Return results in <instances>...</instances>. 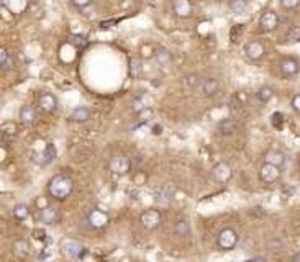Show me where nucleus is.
I'll list each match as a JSON object with an SVG mask.
<instances>
[{
  "mask_svg": "<svg viewBox=\"0 0 300 262\" xmlns=\"http://www.w3.org/2000/svg\"><path fill=\"white\" fill-rule=\"evenodd\" d=\"M74 190V180L68 174H56L48 182V192L54 200L64 201L68 200Z\"/></svg>",
  "mask_w": 300,
  "mask_h": 262,
  "instance_id": "f257e3e1",
  "label": "nucleus"
},
{
  "mask_svg": "<svg viewBox=\"0 0 300 262\" xmlns=\"http://www.w3.org/2000/svg\"><path fill=\"white\" fill-rule=\"evenodd\" d=\"M238 233L234 231L233 228H230V226H226V228H223L220 233H218V236H217V246L220 248L222 251H231V249H234L236 248V244H238Z\"/></svg>",
  "mask_w": 300,
  "mask_h": 262,
  "instance_id": "f03ea898",
  "label": "nucleus"
},
{
  "mask_svg": "<svg viewBox=\"0 0 300 262\" xmlns=\"http://www.w3.org/2000/svg\"><path fill=\"white\" fill-rule=\"evenodd\" d=\"M140 223L146 231H154L156 228H159L162 223V215L159 210L156 208H148L140 215Z\"/></svg>",
  "mask_w": 300,
  "mask_h": 262,
  "instance_id": "7ed1b4c3",
  "label": "nucleus"
},
{
  "mask_svg": "<svg viewBox=\"0 0 300 262\" xmlns=\"http://www.w3.org/2000/svg\"><path fill=\"white\" fill-rule=\"evenodd\" d=\"M108 169H110V172L113 176H127L130 172V169H132V162L125 154H115L108 162Z\"/></svg>",
  "mask_w": 300,
  "mask_h": 262,
  "instance_id": "20e7f679",
  "label": "nucleus"
},
{
  "mask_svg": "<svg viewBox=\"0 0 300 262\" xmlns=\"http://www.w3.org/2000/svg\"><path fill=\"white\" fill-rule=\"evenodd\" d=\"M210 174H212V177H214L215 182L226 184V182H230L231 177H233V169H231V166L228 162L220 161V162L214 164V167H212Z\"/></svg>",
  "mask_w": 300,
  "mask_h": 262,
  "instance_id": "39448f33",
  "label": "nucleus"
},
{
  "mask_svg": "<svg viewBox=\"0 0 300 262\" xmlns=\"http://www.w3.org/2000/svg\"><path fill=\"white\" fill-rule=\"evenodd\" d=\"M87 223L92 229H103L110 223V216L100 208H94L87 213Z\"/></svg>",
  "mask_w": 300,
  "mask_h": 262,
  "instance_id": "423d86ee",
  "label": "nucleus"
},
{
  "mask_svg": "<svg viewBox=\"0 0 300 262\" xmlns=\"http://www.w3.org/2000/svg\"><path fill=\"white\" fill-rule=\"evenodd\" d=\"M279 70H281V75L286 79H292L300 72V63L297 61L296 58H282L281 63H279Z\"/></svg>",
  "mask_w": 300,
  "mask_h": 262,
  "instance_id": "0eeeda50",
  "label": "nucleus"
},
{
  "mask_svg": "<svg viewBox=\"0 0 300 262\" xmlns=\"http://www.w3.org/2000/svg\"><path fill=\"white\" fill-rule=\"evenodd\" d=\"M259 179L264 184H274L281 179V167L272 166V164L263 162V166L259 167Z\"/></svg>",
  "mask_w": 300,
  "mask_h": 262,
  "instance_id": "6e6552de",
  "label": "nucleus"
},
{
  "mask_svg": "<svg viewBox=\"0 0 300 262\" xmlns=\"http://www.w3.org/2000/svg\"><path fill=\"white\" fill-rule=\"evenodd\" d=\"M243 51H244V56H246L248 59H251V61H259V59L266 54V46L261 41L253 40V41H248L246 45H244Z\"/></svg>",
  "mask_w": 300,
  "mask_h": 262,
  "instance_id": "1a4fd4ad",
  "label": "nucleus"
},
{
  "mask_svg": "<svg viewBox=\"0 0 300 262\" xmlns=\"http://www.w3.org/2000/svg\"><path fill=\"white\" fill-rule=\"evenodd\" d=\"M277 26H279V16H277V13L272 12V10H264L259 16V28L269 33L274 31Z\"/></svg>",
  "mask_w": 300,
  "mask_h": 262,
  "instance_id": "9d476101",
  "label": "nucleus"
},
{
  "mask_svg": "<svg viewBox=\"0 0 300 262\" xmlns=\"http://www.w3.org/2000/svg\"><path fill=\"white\" fill-rule=\"evenodd\" d=\"M54 159H56V147L51 143H48L41 151H38L33 154V161L36 164H40V166H48V164L53 162Z\"/></svg>",
  "mask_w": 300,
  "mask_h": 262,
  "instance_id": "9b49d317",
  "label": "nucleus"
},
{
  "mask_svg": "<svg viewBox=\"0 0 300 262\" xmlns=\"http://www.w3.org/2000/svg\"><path fill=\"white\" fill-rule=\"evenodd\" d=\"M38 105L45 113H54L58 110V98L51 92H43L38 97Z\"/></svg>",
  "mask_w": 300,
  "mask_h": 262,
  "instance_id": "f8f14e48",
  "label": "nucleus"
},
{
  "mask_svg": "<svg viewBox=\"0 0 300 262\" xmlns=\"http://www.w3.org/2000/svg\"><path fill=\"white\" fill-rule=\"evenodd\" d=\"M194 12V5L189 0H176L172 2V13L177 18H189Z\"/></svg>",
  "mask_w": 300,
  "mask_h": 262,
  "instance_id": "ddd939ff",
  "label": "nucleus"
},
{
  "mask_svg": "<svg viewBox=\"0 0 300 262\" xmlns=\"http://www.w3.org/2000/svg\"><path fill=\"white\" fill-rule=\"evenodd\" d=\"M63 251H64V254H66V256H69V258H74V259L82 258L84 253H85L84 246H80L77 241H73V239H68V241L63 243Z\"/></svg>",
  "mask_w": 300,
  "mask_h": 262,
  "instance_id": "4468645a",
  "label": "nucleus"
},
{
  "mask_svg": "<svg viewBox=\"0 0 300 262\" xmlns=\"http://www.w3.org/2000/svg\"><path fill=\"white\" fill-rule=\"evenodd\" d=\"M264 162L272 164V166H277V167L282 169V166L286 164V154H284L281 149L271 147V149L266 151V154H264Z\"/></svg>",
  "mask_w": 300,
  "mask_h": 262,
  "instance_id": "2eb2a0df",
  "label": "nucleus"
},
{
  "mask_svg": "<svg viewBox=\"0 0 300 262\" xmlns=\"http://www.w3.org/2000/svg\"><path fill=\"white\" fill-rule=\"evenodd\" d=\"M18 118H20V122L23 123V125L30 127V125H33L36 120H38V113H36L33 105H23V107L20 108Z\"/></svg>",
  "mask_w": 300,
  "mask_h": 262,
  "instance_id": "dca6fc26",
  "label": "nucleus"
},
{
  "mask_svg": "<svg viewBox=\"0 0 300 262\" xmlns=\"http://www.w3.org/2000/svg\"><path fill=\"white\" fill-rule=\"evenodd\" d=\"M40 221L45 223V225H56L59 221V211L54 206H45V208L40 210Z\"/></svg>",
  "mask_w": 300,
  "mask_h": 262,
  "instance_id": "f3484780",
  "label": "nucleus"
},
{
  "mask_svg": "<svg viewBox=\"0 0 300 262\" xmlns=\"http://www.w3.org/2000/svg\"><path fill=\"white\" fill-rule=\"evenodd\" d=\"M217 131L220 134H225V136H231L238 131V122L233 118H225L222 120L220 123L217 125Z\"/></svg>",
  "mask_w": 300,
  "mask_h": 262,
  "instance_id": "a211bd4d",
  "label": "nucleus"
},
{
  "mask_svg": "<svg viewBox=\"0 0 300 262\" xmlns=\"http://www.w3.org/2000/svg\"><path fill=\"white\" fill-rule=\"evenodd\" d=\"M200 90L205 97H215L218 92H220V82L214 77H207L204 79V84H202Z\"/></svg>",
  "mask_w": 300,
  "mask_h": 262,
  "instance_id": "6ab92c4d",
  "label": "nucleus"
},
{
  "mask_svg": "<svg viewBox=\"0 0 300 262\" xmlns=\"http://www.w3.org/2000/svg\"><path fill=\"white\" fill-rule=\"evenodd\" d=\"M12 253L17 259H26L30 254V244L25 241V239H17L12 244Z\"/></svg>",
  "mask_w": 300,
  "mask_h": 262,
  "instance_id": "aec40b11",
  "label": "nucleus"
},
{
  "mask_svg": "<svg viewBox=\"0 0 300 262\" xmlns=\"http://www.w3.org/2000/svg\"><path fill=\"white\" fill-rule=\"evenodd\" d=\"M192 229H190V223L187 218H179V220L174 223V234L179 238H189Z\"/></svg>",
  "mask_w": 300,
  "mask_h": 262,
  "instance_id": "412c9836",
  "label": "nucleus"
},
{
  "mask_svg": "<svg viewBox=\"0 0 300 262\" xmlns=\"http://www.w3.org/2000/svg\"><path fill=\"white\" fill-rule=\"evenodd\" d=\"M90 118H92V112H90V108H87V107H77L73 113H71V120L75 123H85V122H89Z\"/></svg>",
  "mask_w": 300,
  "mask_h": 262,
  "instance_id": "4be33fe9",
  "label": "nucleus"
},
{
  "mask_svg": "<svg viewBox=\"0 0 300 262\" xmlns=\"http://www.w3.org/2000/svg\"><path fill=\"white\" fill-rule=\"evenodd\" d=\"M154 59H156V63L159 66L166 67V66H169L172 63V53L169 51V49H166V48H159V49H156V51H154Z\"/></svg>",
  "mask_w": 300,
  "mask_h": 262,
  "instance_id": "5701e85b",
  "label": "nucleus"
},
{
  "mask_svg": "<svg viewBox=\"0 0 300 262\" xmlns=\"http://www.w3.org/2000/svg\"><path fill=\"white\" fill-rule=\"evenodd\" d=\"M13 64H15V61H13L12 53H10L7 48L0 49V67H2L3 72H7V70L12 69Z\"/></svg>",
  "mask_w": 300,
  "mask_h": 262,
  "instance_id": "b1692460",
  "label": "nucleus"
},
{
  "mask_svg": "<svg viewBox=\"0 0 300 262\" xmlns=\"http://www.w3.org/2000/svg\"><path fill=\"white\" fill-rule=\"evenodd\" d=\"M17 133H18V128L13 122H5L2 125V138L5 141H12L15 136H17Z\"/></svg>",
  "mask_w": 300,
  "mask_h": 262,
  "instance_id": "393cba45",
  "label": "nucleus"
},
{
  "mask_svg": "<svg viewBox=\"0 0 300 262\" xmlns=\"http://www.w3.org/2000/svg\"><path fill=\"white\" fill-rule=\"evenodd\" d=\"M184 84L190 87V89L197 90V89H202L204 79H202L199 74H187V75H184Z\"/></svg>",
  "mask_w": 300,
  "mask_h": 262,
  "instance_id": "a878e982",
  "label": "nucleus"
},
{
  "mask_svg": "<svg viewBox=\"0 0 300 262\" xmlns=\"http://www.w3.org/2000/svg\"><path fill=\"white\" fill-rule=\"evenodd\" d=\"M256 97H258V100L261 103H267L272 97H274V89H272V87H269V85L259 87L258 92H256Z\"/></svg>",
  "mask_w": 300,
  "mask_h": 262,
  "instance_id": "bb28decb",
  "label": "nucleus"
},
{
  "mask_svg": "<svg viewBox=\"0 0 300 262\" xmlns=\"http://www.w3.org/2000/svg\"><path fill=\"white\" fill-rule=\"evenodd\" d=\"M30 216V208L26 203H18L13 206V218L17 221H23Z\"/></svg>",
  "mask_w": 300,
  "mask_h": 262,
  "instance_id": "cd10ccee",
  "label": "nucleus"
},
{
  "mask_svg": "<svg viewBox=\"0 0 300 262\" xmlns=\"http://www.w3.org/2000/svg\"><path fill=\"white\" fill-rule=\"evenodd\" d=\"M249 3L246 2V0H231L230 3H228V8L231 10L233 13H244L248 10Z\"/></svg>",
  "mask_w": 300,
  "mask_h": 262,
  "instance_id": "c85d7f7f",
  "label": "nucleus"
},
{
  "mask_svg": "<svg viewBox=\"0 0 300 262\" xmlns=\"http://www.w3.org/2000/svg\"><path fill=\"white\" fill-rule=\"evenodd\" d=\"M141 70H143V66H141V59L136 58V56L130 59V74H132L133 77H140Z\"/></svg>",
  "mask_w": 300,
  "mask_h": 262,
  "instance_id": "c756f323",
  "label": "nucleus"
},
{
  "mask_svg": "<svg viewBox=\"0 0 300 262\" xmlns=\"http://www.w3.org/2000/svg\"><path fill=\"white\" fill-rule=\"evenodd\" d=\"M68 41L71 43L73 46H75V48H85L87 46V38L85 36H82V35H71L69 38H68Z\"/></svg>",
  "mask_w": 300,
  "mask_h": 262,
  "instance_id": "7c9ffc66",
  "label": "nucleus"
},
{
  "mask_svg": "<svg viewBox=\"0 0 300 262\" xmlns=\"http://www.w3.org/2000/svg\"><path fill=\"white\" fill-rule=\"evenodd\" d=\"M287 40L291 43L300 41V26H291V30L287 33Z\"/></svg>",
  "mask_w": 300,
  "mask_h": 262,
  "instance_id": "2f4dec72",
  "label": "nucleus"
},
{
  "mask_svg": "<svg viewBox=\"0 0 300 262\" xmlns=\"http://www.w3.org/2000/svg\"><path fill=\"white\" fill-rule=\"evenodd\" d=\"M71 5H73V7H75V8H79L80 12H82V10L89 8L90 5H94V3H92L90 0H73V2H71Z\"/></svg>",
  "mask_w": 300,
  "mask_h": 262,
  "instance_id": "473e14b6",
  "label": "nucleus"
},
{
  "mask_svg": "<svg viewBox=\"0 0 300 262\" xmlns=\"http://www.w3.org/2000/svg\"><path fill=\"white\" fill-rule=\"evenodd\" d=\"M299 5H300L299 0H282L281 2V7L286 10H294V8H297Z\"/></svg>",
  "mask_w": 300,
  "mask_h": 262,
  "instance_id": "72a5a7b5",
  "label": "nucleus"
},
{
  "mask_svg": "<svg viewBox=\"0 0 300 262\" xmlns=\"http://www.w3.org/2000/svg\"><path fill=\"white\" fill-rule=\"evenodd\" d=\"M145 108H146V105H143V102H141L140 98H135V100L132 102V110H133L135 113L145 112Z\"/></svg>",
  "mask_w": 300,
  "mask_h": 262,
  "instance_id": "f704fd0d",
  "label": "nucleus"
},
{
  "mask_svg": "<svg viewBox=\"0 0 300 262\" xmlns=\"http://www.w3.org/2000/svg\"><path fill=\"white\" fill-rule=\"evenodd\" d=\"M272 125H274L276 128H281L282 123H284V115L282 113H272Z\"/></svg>",
  "mask_w": 300,
  "mask_h": 262,
  "instance_id": "c9c22d12",
  "label": "nucleus"
},
{
  "mask_svg": "<svg viewBox=\"0 0 300 262\" xmlns=\"http://www.w3.org/2000/svg\"><path fill=\"white\" fill-rule=\"evenodd\" d=\"M292 108L296 110L297 113H300V94H296L292 97V102H291Z\"/></svg>",
  "mask_w": 300,
  "mask_h": 262,
  "instance_id": "e433bc0d",
  "label": "nucleus"
},
{
  "mask_svg": "<svg viewBox=\"0 0 300 262\" xmlns=\"http://www.w3.org/2000/svg\"><path fill=\"white\" fill-rule=\"evenodd\" d=\"M152 133H154V134H161L162 133V127H154V128H152Z\"/></svg>",
  "mask_w": 300,
  "mask_h": 262,
  "instance_id": "4c0bfd02",
  "label": "nucleus"
},
{
  "mask_svg": "<svg viewBox=\"0 0 300 262\" xmlns=\"http://www.w3.org/2000/svg\"><path fill=\"white\" fill-rule=\"evenodd\" d=\"M244 262H259V259H249V261H244Z\"/></svg>",
  "mask_w": 300,
  "mask_h": 262,
  "instance_id": "58836bf2",
  "label": "nucleus"
},
{
  "mask_svg": "<svg viewBox=\"0 0 300 262\" xmlns=\"http://www.w3.org/2000/svg\"><path fill=\"white\" fill-rule=\"evenodd\" d=\"M133 262H140V261H133Z\"/></svg>",
  "mask_w": 300,
  "mask_h": 262,
  "instance_id": "ea45409f",
  "label": "nucleus"
},
{
  "mask_svg": "<svg viewBox=\"0 0 300 262\" xmlns=\"http://www.w3.org/2000/svg\"><path fill=\"white\" fill-rule=\"evenodd\" d=\"M292 262H296V261H292Z\"/></svg>",
  "mask_w": 300,
  "mask_h": 262,
  "instance_id": "a19ab883",
  "label": "nucleus"
}]
</instances>
